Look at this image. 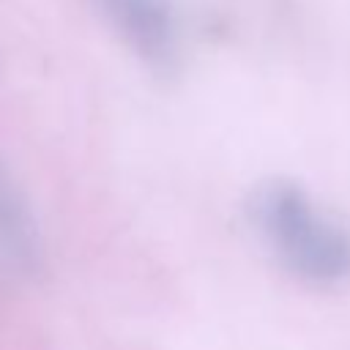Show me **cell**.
Returning a JSON list of instances; mask_svg holds the SVG:
<instances>
[{
    "mask_svg": "<svg viewBox=\"0 0 350 350\" xmlns=\"http://www.w3.org/2000/svg\"><path fill=\"white\" fill-rule=\"evenodd\" d=\"M254 221L290 271L314 284L350 276V235L314 213L290 183H268L254 197Z\"/></svg>",
    "mask_w": 350,
    "mask_h": 350,
    "instance_id": "cell-1",
    "label": "cell"
},
{
    "mask_svg": "<svg viewBox=\"0 0 350 350\" xmlns=\"http://www.w3.org/2000/svg\"><path fill=\"white\" fill-rule=\"evenodd\" d=\"M90 5L148 66L167 68L172 63L178 30L167 0H90Z\"/></svg>",
    "mask_w": 350,
    "mask_h": 350,
    "instance_id": "cell-2",
    "label": "cell"
},
{
    "mask_svg": "<svg viewBox=\"0 0 350 350\" xmlns=\"http://www.w3.org/2000/svg\"><path fill=\"white\" fill-rule=\"evenodd\" d=\"M0 252L19 276H38L44 243L30 202L0 156Z\"/></svg>",
    "mask_w": 350,
    "mask_h": 350,
    "instance_id": "cell-3",
    "label": "cell"
}]
</instances>
